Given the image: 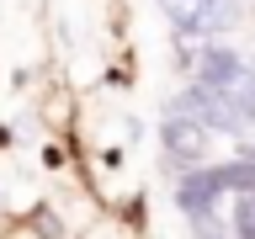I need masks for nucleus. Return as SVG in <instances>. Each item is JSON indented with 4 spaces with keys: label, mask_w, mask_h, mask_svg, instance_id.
I'll return each instance as SVG.
<instances>
[{
    "label": "nucleus",
    "mask_w": 255,
    "mask_h": 239,
    "mask_svg": "<svg viewBox=\"0 0 255 239\" xmlns=\"http://www.w3.org/2000/svg\"><path fill=\"white\" fill-rule=\"evenodd\" d=\"M154 5L191 37H218L239 21V0H154Z\"/></svg>",
    "instance_id": "1"
},
{
    "label": "nucleus",
    "mask_w": 255,
    "mask_h": 239,
    "mask_svg": "<svg viewBox=\"0 0 255 239\" xmlns=\"http://www.w3.org/2000/svg\"><path fill=\"white\" fill-rule=\"evenodd\" d=\"M207 133L213 127H202L197 117H186V112H175L159 122V143H165V159H170V175L186 170V165H202L207 159Z\"/></svg>",
    "instance_id": "2"
},
{
    "label": "nucleus",
    "mask_w": 255,
    "mask_h": 239,
    "mask_svg": "<svg viewBox=\"0 0 255 239\" xmlns=\"http://www.w3.org/2000/svg\"><path fill=\"white\" fill-rule=\"evenodd\" d=\"M175 112H186V117H197L202 127H218V133H239V127H250L245 117H239L229 101H223L218 91H207V85H186V91L170 101Z\"/></svg>",
    "instance_id": "3"
},
{
    "label": "nucleus",
    "mask_w": 255,
    "mask_h": 239,
    "mask_svg": "<svg viewBox=\"0 0 255 239\" xmlns=\"http://www.w3.org/2000/svg\"><path fill=\"white\" fill-rule=\"evenodd\" d=\"M32 229H48V234H59L64 223H59V218H53V213H37V218H32Z\"/></svg>",
    "instance_id": "4"
},
{
    "label": "nucleus",
    "mask_w": 255,
    "mask_h": 239,
    "mask_svg": "<svg viewBox=\"0 0 255 239\" xmlns=\"http://www.w3.org/2000/svg\"><path fill=\"white\" fill-rule=\"evenodd\" d=\"M250 75H255V59H250Z\"/></svg>",
    "instance_id": "5"
},
{
    "label": "nucleus",
    "mask_w": 255,
    "mask_h": 239,
    "mask_svg": "<svg viewBox=\"0 0 255 239\" xmlns=\"http://www.w3.org/2000/svg\"><path fill=\"white\" fill-rule=\"evenodd\" d=\"M250 159H255V149H250Z\"/></svg>",
    "instance_id": "6"
}]
</instances>
